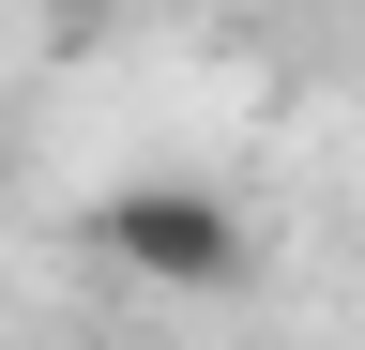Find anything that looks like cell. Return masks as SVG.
Masks as SVG:
<instances>
[{"label": "cell", "mask_w": 365, "mask_h": 350, "mask_svg": "<svg viewBox=\"0 0 365 350\" xmlns=\"http://www.w3.org/2000/svg\"><path fill=\"white\" fill-rule=\"evenodd\" d=\"M91 259L137 274V289H244L259 274V229H244V198L153 168V183H107V198H91Z\"/></svg>", "instance_id": "obj_1"}]
</instances>
